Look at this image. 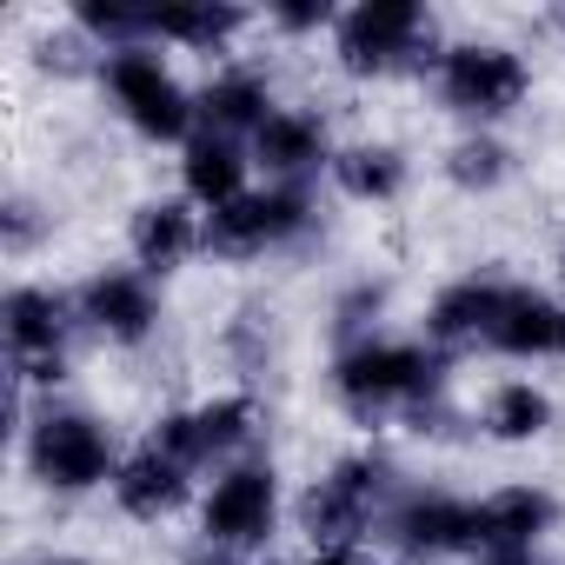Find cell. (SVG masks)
Masks as SVG:
<instances>
[{
  "label": "cell",
  "mask_w": 565,
  "mask_h": 565,
  "mask_svg": "<svg viewBox=\"0 0 565 565\" xmlns=\"http://www.w3.org/2000/svg\"><path fill=\"white\" fill-rule=\"evenodd\" d=\"M333 399L353 413V419H386V413H426L446 399V353L426 347V340H360V347H340L333 360Z\"/></svg>",
  "instance_id": "1"
},
{
  "label": "cell",
  "mask_w": 565,
  "mask_h": 565,
  "mask_svg": "<svg viewBox=\"0 0 565 565\" xmlns=\"http://www.w3.org/2000/svg\"><path fill=\"white\" fill-rule=\"evenodd\" d=\"M393 499H399V472H393L386 452L366 446V452L333 459L313 479V492L300 499V525H307L313 552H353L373 525H386Z\"/></svg>",
  "instance_id": "2"
},
{
  "label": "cell",
  "mask_w": 565,
  "mask_h": 565,
  "mask_svg": "<svg viewBox=\"0 0 565 565\" xmlns=\"http://www.w3.org/2000/svg\"><path fill=\"white\" fill-rule=\"evenodd\" d=\"M333 61L353 81H386V74H406L419 61L439 67L433 14L419 8V0H360V8H347L340 28H333Z\"/></svg>",
  "instance_id": "3"
},
{
  "label": "cell",
  "mask_w": 565,
  "mask_h": 565,
  "mask_svg": "<svg viewBox=\"0 0 565 565\" xmlns=\"http://www.w3.org/2000/svg\"><path fill=\"white\" fill-rule=\"evenodd\" d=\"M28 472L61 492V499H81V492H100L114 486L120 472V446L114 433L81 413V406H47L41 419H28Z\"/></svg>",
  "instance_id": "4"
},
{
  "label": "cell",
  "mask_w": 565,
  "mask_h": 565,
  "mask_svg": "<svg viewBox=\"0 0 565 565\" xmlns=\"http://www.w3.org/2000/svg\"><path fill=\"white\" fill-rule=\"evenodd\" d=\"M100 87H107L114 114H120L140 140H153V147L193 140L200 94H186L180 74H173L153 47H120V54H107V61H100Z\"/></svg>",
  "instance_id": "5"
},
{
  "label": "cell",
  "mask_w": 565,
  "mask_h": 565,
  "mask_svg": "<svg viewBox=\"0 0 565 565\" xmlns=\"http://www.w3.org/2000/svg\"><path fill=\"white\" fill-rule=\"evenodd\" d=\"M433 81H439L446 114H459V120H472V127L505 120V114L532 94V67H525V54L505 47V41H459V47H446L439 67H433Z\"/></svg>",
  "instance_id": "6"
},
{
  "label": "cell",
  "mask_w": 565,
  "mask_h": 565,
  "mask_svg": "<svg viewBox=\"0 0 565 565\" xmlns=\"http://www.w3.org/2000/svg\"><path fill=\"white\" fill-rule=\"evenodd\" d=\"M279 532V472L266 459H233L213 472L206 499H200V539L206 552H259Z\"/></svg>",
  "instance_id": "7"
},
{
  "label": "cell",
  "mask_w": 565,
  "mask_h": 565,
  "mask_svg": "<svg viewBox=\"0 0 565 565\" xmlns=\"http://www.w3.org/2000/svg\"><path fill=\"white\" fill-rule=\"evenodd\" d=\"M74 327H81V307L54 287H14L0 300V333H8L14 386H61Z\"/></svg>",
  "instance_id": "8"
},
{
  "label": "cell",
  "mask_w": 565,
  "mask_h": 565,
  "mask_svg": "<svg viewBox=\"0 0 565 565\" xmlns=\"http://www.w3.org/2000/svg\"><path fill=\"white\" fill-rule=\"evenodd\" d=\"M313 233V193L307 186H253L233 206L206 213V253L213 259H266Z\"/></svg>",
  "instance_id": "9"
},
{
  "label": "cell",
  "mask_w": 565,
  "mask_h": 565,
  "mask_svg": "<svg viewBox=\"0 0 565 565\" xmlns=\"http://www.w3.org/2000/svg\"><path fill=\"white\" fill-rule=\"evenodd\" d=\"M253 433H259V406L246 399V393H213V399H200V406H180V413H167L160 419V433H153V446H167L180 466H233L246 446H253Z\"/></svg>",
  "instance_id": "10"
},
{
  "label": "cell",
  "mask_w": 565,
  "mask_h": 565,
  "mask_svg": "<svg viewBox=\"0 0 565 565\" xmlns=\"http://www.w3.org/2000/svg\"><path fill=\"white\" fill-rule=\"evenodd\" d=\"M380 532H386L393 552H406V558L479 552V505H472V499H452V492H439V486H413V492L393 499V512H386Z\"/></svg>",
  "instance_id": "11"
},
{
  "label": "cell",
  "mask_w": 565,
  "mask_h": 565,
  "mask_svg": "<svg viewBox=\"0 0 565 565\" xmlns=\"http://www.w3.org/2000/svg\"><path fill=\"white\" fill-rule=\"evenodd\" d=\"M74 307H81V327L100 333L107 347H147L160 333V294H153V279L140 266L87 273V287L74 294Z\"/></svg>",
  "instance_id": "12"
},
{
  "label": "cell",
  "mask_w": 565,
  "mask_h": 565,
  "mask_svg": "<svg viewBox=\"0 0 565 565\" xmlns=\"http://www.w3.org/2000/svg\"><path fill=\"white\" fill-rule=\"evenodd\" d=\"M127 253H134V266H140L147 279L180 273L193 253H206V220H200V206H193V200H147V206H134V220H127Z\"/></svg>",
  "instance_id": "13"
},
{
  "label": "cell",
  "mask_w": 565,
  "mask_h": 565,
  "mask_svg": "<svg viewBox=\"0 0 565 565\" xmlns=\"http://www.w3.org/2000/svg\"><path fill=\"white\" fill-rule=\"evenodd\" d=\"M505 287H512V279H499V273H466V279H452V287H439L433 307H426V340H433L439 353L486 347L492 327H499Z\"/></svg>",
  "instance_id": "14"
},
{
  "label": "cell",
  "mask_w": 565,
  "mask_h": 565,
  "mask_svg": "<svg viewBox=\"0 0 565 565\" xmlns=\"http://www.w3.org/2000/svg\"><path fill=\"white\" fill-rule=\"evenodd\" d=\"M253 160L273 173V186H307L320 167L333 173V134L313 107H279L259 134H253Z\"/></svg>",
  "instance_id": "15"
},
{
  "label": "cell",
  "mask_w": 565,
  "mask_h": 565,
  "mask_svg": "<svg viewBox=\"0 0 565 565\" xmlns=\"http://www.w3.org/2000/svg\"><path fill=\"white\" fill-rule=\"evenodd\" d=\"M114 505L127 512V519H140V525H160V519H173L180 505H186V492H193V466H180L167 446H140V452H127L120 459V472H114Z\"/></svg>",
  "instance_id": "16"
},
{
  "label": "cell",
  "mask_w": 565,
  "mask_h": 565,
  "mask_svg": "<svg viewBox=\"0 0 565 565\" xmlns=\"http://www.w3.org/2000/svg\"><path fill=\"white\" fill-rule=\"evenodd\" d=\"M246 167H253V153H246L239 140L200 127V134L186 140V153H180V200H193L200 213H220V206H233L239 193H253V186H246Z\"/></svg>",
  "instance_id": "17"
},
{
  "label": "cell",
  "mask_w": 565,
  "mask_h": 565,
  "mask_svg": "<svg viewBox=\"0 0 565 565\" xmlns=\"http://www.w3.org/2000/svg\"><path fill=\"white\" fill-rule=\"evenodd\" d=\"M558 525V499L545 486H499L479 499V552H539Z\"/></svg>",
  "instance_id": "18"
},
{
  "label": "cell",
  "mask_w": 565,
  "mask_h": 565,
  "mask_svg": "<svg viewBox=\"0 0 565 565\" xmlns=\"http://www.w3.org/2000/svg\"><path fill=\"white\" fill-rule=\"evenodd\" d=\"M273 114H279V107H273V81H266L259 67H226V74H213V81L200 87V120H206V134L239 140V134H259Z\"/></svg>",
  "instance_id": "19"
},
{
  "label": "cell",
  "mask_w": 565,
  "mask_h": 565,
  "mask_svg": "<svg viewBox=\"0 0 565 565\" xmlns=\"http://www.w3.org/2000/svg\"><path fill=\"white\" fill-rule=\"evenodd\" d=\"M239 28H246V14L226 8V0H160V8H147V47L173 41L186 54H220Z\"/></svg>",
  "instance_id": "20"
},
{
  "label": "cell",
  "mask_w": 565,
  "mask_h": 565,
  "mask_svg": "<svg viewBox=\"0 0 565 565\" xmlns=\"http://www.w3.org/2000/svg\"><path fill=\"white\" fill-rule=\"evenodd\" d=\"M558 313L565 307H552L539 287H519V279H512L486 353H505V360H545V353H558Z\"/></svg>",
  "instance_id": "21"
},
{
  "label": "cell",
  "mask_w": 565,
  "mask_h": 565,
  "mask_svg": "<svg viewBox=\"0 0 565 565\" xmlns=\"http://www.w3.org/2000/svg\"><path fill=\"white\" fill-rule=\"evenodd\" d=\"M333 186L360 206H386L406 193V153L386 147V140H353L333 153Z\"/></svg>",
  "instance_id": "22"
},
{
  "label": "cell",
  "mask_w": 565,
  "mask_h": 565,
  "mask_svg": "<svg viewBox=\"0 0 565 565\" xmlns=\"http://www.w3.org/2000/svg\"><path fill=\"white\" fill-rule=\"evenodd\" d=\"M552 419H558V406H552V393L532 386V380H499V386L486 393V413H479L486 439H499V446H532V439L552 433Z\"/></svg>",
  "instance_id": "23"
},
{
  "label": "cell",
  "mask_w": 565,
  "mask_h": 565,
  "mask_svg": "<svg viewBox=\"0 0 565 565\" xmlns=\"http://www.w3.org/2000/svg\"><path fill=\"white\" fill-rule=\"evenodd\" d=\"M505 173H512V153H505L492 134H466V140L446 153V180H452L459 193H492V186H505Z\"/></svg>",
  "instance_id": "24"
},
{
  "label": "cell",
  "mask_w": 565,
  "mask_h": 565,
  "mask_svg": "<svg viewBox=\"0 0 565 565\" xmlns=\"http://www.w3.org/2000/svg\"><path fill=\"white\" fill-rule=\"evenodd\" d=\"M386 313V287H353L347 300H340V333H347V347H360V340H373V320Z\"/></svg>",
  "instance_id": "25"
},
{
  "label": "cell",
  "mask_w": 565,
  "mask_h": 565,
  "mask_svg": "<svg viewBox=\"0 0 565 565\" xmlns=\"http://www.w3.org/2000/svg\"><path fill=\"white\" fill-rule=\"evenodd\" d=\"M266 21H273L279 34H320V28H340V14L327 8V0H279Z\"/></svg>",
  "instance_id": "26"
},
{
  "label": "cell",
  "mask_w": 565,
  "mask_h": 565,
  "mask_svg": "<svg viewBox=\"0 0 565 565\" xmlns=\"http://www.w3.org/2000/svg\"><path fill=\"white\" fill-rule=\"evenodd\" d=\"M28 246H34V206L14 200L8 206V253H28Z\"/></svg>",
  "instance_id": "27"
},
{
  "label": "cell",
  "mask_w": 565,
  "mask_h": 565,
  "mask_svg": "<svg viewBox=\"0 0 565 565\" xmlns=\"http://www.w3.org/2000/svg\"><path fill=\"white\" fill-rule=\"evenodd\" d=\"M479 565H539V552H479Z\"/></svg>",
  "instance_id": "28"
},
{
  "label": "cell",
  "mask_w": 565,
  "mask_h": 565,
  "mask_svg": "<svg viewBox=\"0 0 565 565\" xmlns=\"http://www.w3.org/2000/svg\"><path fill=\"white\" fill-rule=\"evenodd\" d=\"M300 565H366V558L360 552H307Z\"/></svg>",
  "instance_id": "29"
},
{
  "label": "cell",
  "mask_w": 565,
  "mask_h": 565,
  "mask_svg": "<svg viewBox=\"0 0 565 565\" xmlns=\"http://www.w3.org/2000/svg\"><path fill=\"white\" fill-rule=\"evenodd\" d=\"M193 565H246V558H233V552H200Z\"/></svg>",
  "instance_id": "30"
},
{
  "label": "cell",
  "mask_w": 565,
  "mask_h": 565,
  "mask_svg": "<svg viewBox=\"0 0 565 565\" xmlns=\"http://www.w3.org/2000/svg\"><path fill=\"white\" fill-rule=\"evenodd\" d=\"M558 353H565V313H558Z\"/></svg>",
  "instance_id": "31"
},
{
  "label": "cell",
  "mask_w": 565,
  "mask_h": 565,
  "mask_svg": "<svg viewBox=\"0 0 565 565\" xmlns=\"http://www.w3.org/2000/svg\"><path fill=\"white\" fill-rule=\"evenodd\" d=\"M47 565H87V558H47Z\"/></svg>",
  "instance_id": "32"
},
{
  "label": "cell",
  "mask_w": 565,
  "mask_h": 565,
  "mask_svg": "<svg viewBox=\"0 0 565 565\" xmlns=\"http://www.w3.org/2000/svg\"><path fill=\"white\" fill-rule=\"evenodd\" d=\"M558 273H565V239H558Z\"/></svg>",
  "instance_id": "33"
}]
</instances>
